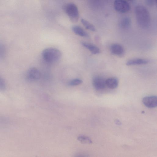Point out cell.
Segmentation results:
<instances>
[{
	"label": "cell",
	"instance_id": "cell-14",
	"mask_svg": "<svg viewBox=\"0 0 157 157\" xmlns=\"http://www.w3.org/2000/svg\"><path fill=\"white\" fill-rule=\"evenodd\" d=\"M81 22L87 29L93 32L96 31V29L95 27L86 20L82 18L81 19Z\"/></svg>",
	"mask_w": 157,
	"mask_h": 157
},
{
	"label": "cell",
	"instance_id": "cell-12",
	"mask_svg": "<svg viewBox=\"0 0 157 157\" xmlns=\"http://www.w3.org/2000/svg\"><path fill=\"white\" fill-rule=\"evenodd\" d=\"M148 61L145 59H136L130 60L126 63L127 66H131L136 65L145 64L147 63Z\"/></svg>",
	"mask_w": 157,
	"mask_h": 157
},
{
	"label": "cell",
	"instance_id": "cell-7",
	"mask_svg": "<svg viewBox=\"0 0 157 157\" xmlns=\"http://www.w3.org/2000/svg\"><path fill=\"white\" fill-rule=\"evenodd\" d=\"M144 105L149 108H155L157 105L156 96H151L144 97L142 100Z\"/></svg>",
	"mask_w": 157,
	"mask_h": 157
},
{
	"label": "cell",
	"instance_id": "cell-13",
	"mask_svg": "<svg viewBox=\"0 0 157 157\" xmlns=\"http://www.w3.org/2000/svg\"><path fill=\"white\" fill-rule=\"evenodd\" d=\"M131 23L130 18L128 17H125L121 20L119 25L121 28L126 29L130 26Z\"/></svg>",
	"mask_w": 157,
	"mask_h": 157
},
{
	"label": "cell",
	"instance_id": "cell-17",
	"mask_svg": "<svg viewBox=\"0 0 157 157\" xmlns=\"http://www.w3.org/2000/svg\"><path fill=\"white\" fill-rule=\"evenodd\" d=\"M82 82V81L79 78H75L71 80L69 82V85L71 86L79 85Z\"/></svg>",
	"mask_w": 157,
	"mask_h": 157
},
{
	"label": "cell",
	"instance_id": "cell-10",
	"mask_svg": "<svg viewBox=\"0 0 157 157\" xmlns=\"http://www.w3.org/2000/svg\"><path fill=\"white\" fill-rule=\"evenodd\" d=\"M110 49L112 53L115 55H120L124 52L123 47L121 45L117 44H112Z\"/></svg>",
	"mask_w": 157,
	"mask_h": 157
},
{
	"label": "cell",
	"instance_id": "cell-5",
	"mask_svg": "<svg viewBox=\"0 0 157 157\" xmlns=\"http://www.w3.org/2000/svg\"><path fill=\"white\" fill-rule=\"evenodd\" d=\"M41 73L35 67L30 68L26 74V78L29 81H34L40 78Z\"/></svg>",
	"mask_w": 157,
	"mask_h": 157
},
{
	"label": "cell",
	"instance_id": "cell-9",
	"mask_svg": "<svg viewBox=\"0 0 157 157\" xmlns=\"http://www.w3.org/2000/svg\"><path fill=\"white\" fill-rule=\"evenodd\" d=\"M82 44L84 47L89 50L93 54H97L100 52L99 48L92 44L86 42H82Z\"/></svg>",
	"mask_w": 157,
	"mask_h": 157
},
{
	"label": "cell",
	"instance_id": "cell-20",
	"mask_svg": "<svg viewBox=\"0 0 157 157\" xmlns=\"http://www.w3.org/2000/svg\"><path fill=\"white\" fill-rule=\"evenodd\" d=\"M128 1H132V0H128Z\"/></svg>",
	"mask_w": 157,
	"mask_h": 157
},
{
	"label": "cell",
	"instance_id": "cell-11",
	"mask_svg": "<svg viewBox=\"0 0 157 157\" xmlns=\"http://www.w3.org/2000/svg\"><path fill=\"white\" fill-rule=\"evenodd\" d=\"M106 85L109 88L114 89L117 87L118 85V79L114 77L110 78L105 80Z\"/></svg>",
	"mask_w": 157,
	"mask_h": 157
},
{
	"label": "cell",
	"instance_id": "cell-4",
	"mask_svg": "<svg viewBox=\"0 0 157 157\" xmlns=\"http://www.w3.org/2000/svg\"><path fill=\"white\" fill-rule=\"evenodd\" d=\"M115 10L121 13H125L130 10L129 4L125 0H115L114 2Z\"/></svg>",
	"mask_w": 157,
	"mask_h": 157
},
{
	"label": "cell",
	"instance_id": "cell-18",
	"mask_svg": "<svg viewBox=\"0 0 157 157\" xmlns=\"http://www.w3.org/2000/svg\"><path fill=\"white\" fill-rule=\"evenodd\" d=\"M6 83L3 78L0 75V91H4L6 88Z\"/></svg>",
	"mask_w": 157,
	"mask_h": 157
},
{
	"label": "cell",
	"instance_id": "cell-15",
	"mask_svg": "<svg viewBox=\"0 0 157 157\" xmlns=\"http://www.w3.org/2000/svg\"><path fill=\"white\" fill-rule=\"evenodd\" d=\"M78 140L80 142L84 144H90L92 142L88 137L84 136H79L78 138Z\"/></svg>",
	"mask_w": 157,
	"mask_h": 157
},
{
	"label": "cell",
	"instance_id": "cell-19",
	"mask_svg": "<svg viewBox=\"0 0 157 157\" xmlns=\"http://www.w3.org/2000/svg\"><path fill=\"white\" fill-rule=\"evenodd\" d=\"M154 0H146V3L149 6L152 5L154 3Z\"/></svg>",
	"mask_w": 157,
	"mask_h": 157
},
{
	"label": "cell",
	"instance_id": "cell-6",
	"mask_svg": "<svg viewBox=\"0 0 157 157\" xmlns=\"http://www.w3.org/2000/svg\"><path fill=\"white\" fill-rule=\"evenodd\" d=\"M92 84L94 87L97 90L103 89L106 86L105 80L99 76H96L93 78Z\"/></svg>",
	"mask_w": 157,
	"mask_h": 157
},
{
	"label": "cell",
	"instance_id": "cell-3",
	"mask_svg": "<svg viewBox=\"0 0 157 157\" xmlns=\"http://www.w3.org/2000/svg\"><path fill=\"white\" fill-rule=\"evenodd\" d=\"M63 9L68 16L71 21L73 22H77L79 18V13L77 6L72 3L65 4Z\"/></svg>",
	"mask_w": 157,
	"mask_h": 157
},
{
	"label": "cell",
	"instance_id": "cell-16",
	"mask_svg": "<svg viewBox=\"0 0 157 157\" xmlns=\"http://www.w3.org/2000/svg\"><path fill=\"white\" fill-rule=\"evenodd\" d=\"M6 54V50L4 45L0 43V60L4 59Z\"/></svg>",
	"mask_w": 157,
	"mask_h": 157
},
{
	"label": "cell",
	"instance_id": "cell-1",
	"mask_svg": "<svg viewBox=\"0 0 157 157\" xmlns=\"http://www.w3.org/2000/svg\"><path fill=\"white\" fill-rule=\"evenodd\" d=\"M135 13L139 26L143 29L148 27L150 24L151 19L147 9L143 6H137L135 8Z\"/></svg>",
	"mask_w": 157,
	"mask_h": 157
},
{
	"label": "cell",
	"instance_id": "cell-2",
	"mask_svg": "<svg viewBox=\"0 0 157 157\" xmlns=\"http://www.w3.org/2000/svg\"><path fill=\"white\" fill-rule=\"evenodd\" d=\"M42 55L43 59L47 62L54 63L59 59L61 57V53L57 49L49 48L44 50Z\"/></svg>",
	"mask_w": 157,
	"mask_h": 157
},
{
	"label": "cell",
	"instance_id": "cell-8",
	"mask_svg": "<svg viewBox=\"0 0 157 157\" xmlns=\"http://www.w3.org/2000/svg\"><path fill=\"white\" fill-rule=\"evenodd\" d=\"M73 31L76 34L84 37H88L89 35L84 29L80 26L74 25L72 27Z\"/></svg>",
	"mask_w": 157,
	"mask_h": 157
}]
</instances>
